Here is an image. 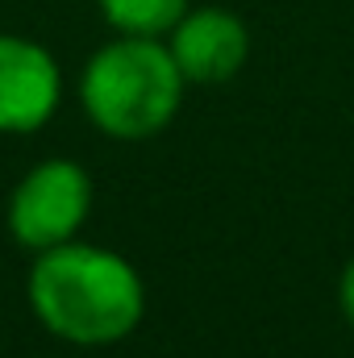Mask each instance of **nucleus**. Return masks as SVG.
<instances>
[{"mask_svg":"<svg viewBox=\"0 0 354 358\" xmlns=\"http://www.w3.org/2000/svg\"><path fill=\"white\" fill-rule=\"evenodd\" d=\"M25 296L34 317L71 346H113L146 313V283L134 263L80 238L34 259Z\"/></svg>","mask_w":354,"mask_h":358,"instance_id":"nucleus-1","label":"nucleus"},{"mask_svg":"<svg viewBox=\"0 0 354 358\" xmlns=\"http://www.w3.org/2000/svg\"><path fill=\"white\" fill-rule=\"evenodd\" d=\"M187 80L176 67L167 42L121 34L104 42L80 76V100L88 121L117 138L142 142L176 121Z\"/></svg>","mask_w":354,"mask_h":358,"instance_id":"nucleus-2","label":"nucleus"},{"mask_svg":"<svg viewBox=\"0 0 354 358\" xmlns=\"http://www.w3.org/2000/svg\"><path fill=\"white\" fill-rule=\"evenodd\" d=\"M92 213V176L76 159H46L8 196V234L17 246L42 255L80 234Z\"/></svg>","mask_w":354,"mask_h":358,"instance_id":"nucleus-3","label":"nucleus"},{"mask_svg":"<svg viewBox=\"0 0 354 358\" xmlns=\"http://www.w3.org/2000/svg\"><path fill=\"white\" fill-rule=\"evenodd\" d=\"M63 96L59 63L46 46L0 34V134L42 129Z\"/></svg>","mask_w":354,"mask_h":358,"instance_id":"nucleus-4","label":"nucleus"},{"mask_svg":"<svg viewBox=\"0 0 354 358\" xmlns=\"http://www.w3.org/2000/svg\"><path fill=\"white\" fill-rule=\"evenodd\" d=\"M187 84H225L250 59V29L229 8H187L167 42Z\"/></svg>","mask_w":354,"mask_h":358,"instance_id":"nucleus-5","label":"nucleus"},{"mask_svg":"<svg viewBox=\"0 0 354 358\" xmlns=\"http://www.w3.org/2000/svg\"><path fill=\"white\" fill-rule=\"evenodd\" d=\"M96 4L117 34L134 38H163L187 13V0H96Z\"/></svg>","mask_w":354,"mask_h":358,"instance_id":"nucleus-6","label":"nucleus"},{"mask_svg":"<svg viewBox=\"0 0 354 358\" xmlns=\"http://www.w3.org/2000/svg\"><path fill=\"white\" fill-rule=\"evenodd\" d=\"M338 304H342V317L354 325V259L342 267V279H338Z\"/></svg>","mask_w":354,"mask_h":358,"instance_id":"nucleus-7","label":"nucleus"}]
</instances>
